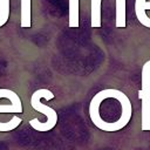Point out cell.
<instances>
[{
    "mask_svg": "<svg viewBox=\"0 0 150 150\" xmlns=\"http://www.w3.org/2000/svg\"><path fill=\"white\" fill-rule=\"evenodd\" d=\"M41 98L52 100V98H54V94L50 90L43 88V89H38L36 91H34L32 97H30V105L33 107V109H35L39 112L45 114L47 116V121L46 122H40L38 118H33V120L29 121V125L36 131L45 132V131L52 130L56 125L57 114L53 108L42 104L41 103Z\"/></svg>",
    "mask_w": 150,
    "mask_h": 150,
    "instance_id": "obj_1",
    "label": "cell"
},
{
    "mask_svg": "<svg viewBox=\"0 0 150 150\" xmlns=\"http://www.w3.org/2000/svg\"><path fill=\"white\" fill-rule=\"evenodd\" d=\"M142 89L138 91L141 104V130L150 131V60L146 61L141 70Z\"/></svg>",
    "mask_w": 150,
    "mask_h": 150,
    "instance_id": "obj_2",
    "label": "cell"
},
{
    "mask_svg": "<svg viewBox=\"0 0 150 150\" xmlns=\"http://www.w3.org/2000/svg\"><path fill=\"white\" fill-rule=\"evenodd\" d=\"M146 9H150V0H135V13L137 20L146 28H150V18L146 15Z\"/></svg>",
    "mask_w": 150,
    "mask_h": 150,
    "instance_id": "obj_3",
    "label": "cell"
},
{
    "mask_svg": "<svg viewBox=\"0 0 150 150\" xmlns=\"http://www.w3.org/2000/svg\"><path fill=\"white\" fill-rule=\"evenodd\" d=\"M20 26L22 28H29L30 27V9H32V2L30 0H20Z\"/></svg>",
    "mask_w": 150,
    "mask_h": 150,
    "instance_id": "obj_4",
    "label": "cell"
},
{
    "mask_svg": "<svg viewBox=\"0 0 150 150\" xmlns=\"http://www.w3.org/2000/svg\"><path fill=\"white\" fill-rule=\"evenodd\" d=\"M90 19L93 28L101 27V0H90Z\"/></svg>",
    "mask_w": 150,
    "mask_h": 150,
    "instance_id": "obj_5",
    "label": "cell"
},
{
    "mask_svg": "<svg viewBox=\"0 0 150 150\" xmlns=\"http://www.w3.org/2000/svg\"><path fill=\"white\" fill-rule=\"evenodd\" d=\"M69 27H79V0H69Z\"/></svg>",
    "mask_w": 150,
    "mask_h": 150,
    "instance_id": "obj_6",
    "label": "cell"
},
{
    "mask_svg": "<svg viewBox=\"0 0 150 150\" xmlns=\"http://www.w3.org/2000/svg\"><path fill=\"white\" fill-rule=\"evenodd\" d=\"M9 18V0H0V27L6 25Z\"/></svg>",
    "mask_w": 150,
    "mask_h": 150,
    "instance_id": "obj_7",
    "label": "cell"
},
{
    "mask_svg": "<svg viewBox=\"0 0 150 150\" xmlns=\"http://www.w3.org/2000/svg\"><path fill=\"white\" fill-rule=\"evenodd\" d=\"M20 114L22 112V103L0 104V114Z\"/></svg>",
    "mask_w": 150,
    "mask_h": 150,
    "instance_id": "obj_8",
    "label": "cell"
}]
</instances>
